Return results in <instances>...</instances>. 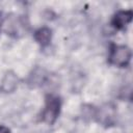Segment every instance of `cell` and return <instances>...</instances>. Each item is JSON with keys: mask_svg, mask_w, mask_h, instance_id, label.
<instances>
[{"mask_svg": "<svg viewBox=\"0 0 133 133\" xmlns=\"http://www.w3.org/2000/svg\"><path fill=\"white\" fill-rule=\"evenodd\" d=\"M17 85H18V78H17V76L14 73L9 72V73H7L4 76V78L2 80V83H1V88L5 92H10V91L15 90Z\"/></svg>", "mask_w": 133, "mask_h": 133, "instance_id": "5b68a950", "label": "cell"}, {"mask_svg": "<svg viewBox=\"0 0 133 133\" xmlns=\"http://www.w3.org/2000/svg\"><path fill=\"white\" fill-rule=\"evenodd\" d=\"M132 58L131 49L125 45H112L108 56L109 63L118 68H126L129 65Z\"/></svg>", "mask_w": 133, "mask_h": 133, "instance_id": "6da1fadb", "label": "cell"}, {"mask_svg": "<svg viewBox=\"0 0 133 133\" xmlns=\"http://www.w3.org/2000/svg\"><path fill=\"white\" fill-rule=\"evenodd\" d=\"M0 133H10V130L5 126H0Z\"/></svg>", "mask_w": 133, "mask_h": 133, "instance_id": "8992f818", "label": "cell"}, {"mask_svg": "<svg viewBox=\"0 0 133 133\" xmlns=\"http://www.w3.org/2000/svg\"><path fill=\"white\" fill-rule=\"evenodd\" d=\"M34 39L42 47H46L50 44L52 38V31L48 27H42L34 32Z\"/></svg>", "mask_w": 133, "mask_h": 133, "instance_id": "277c9868", "label": "cell"}, {"mask_svg": "<svg viewBox=\"0 0 133 133\" xmlns=\"http://www.w3.org/2000/svg\"><path fill=\"white\" fill-rule=\"evenodd\" d=\"M132 17V10H119L113 16L111 20V25L117 30H124L128 26V24L131 23Z\"/></svg>", "mask_w": 133, "mask_h": 133, "instance_id": "3957f363", "label": "cell"}, {"mask_svg": "<svg viewBox=\"0 0 133 133\" xmlns=\"http://www.w3.org/2000/svg\"><path fill=\"white\" fill-rule=\"evenodd\" d=\"M61 108V101L58 97L53 95H48L46 98V104L45 108L42 113L43 122H45L48 125H53L60 112Z\"/></svg>", "mask_w": 133, "mask_h": 133, "instance_id": "7a4b0ae2", "label": "cell"}]
</instances>
